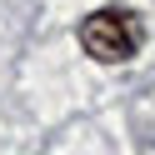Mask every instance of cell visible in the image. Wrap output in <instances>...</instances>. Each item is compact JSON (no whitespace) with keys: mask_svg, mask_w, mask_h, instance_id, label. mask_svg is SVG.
Returning <instances> with one entry per match:
<instances>
[{"mask_svg":"<svg viewBox=\"0 0 155 155\" xmlns=\"http://www.w3.org/2000/svg\"><path fill=\"white\" fill-rule=\"evenodd\" d=\"M140 40H145V30H140V20H135L130 10H90L80 20V50L90 55V60H100V65L135 60Z\"/></svg>","mask_w":155,"mask_h":155,"instance_id":"obj_1","label":"cell"}]
</instances>
